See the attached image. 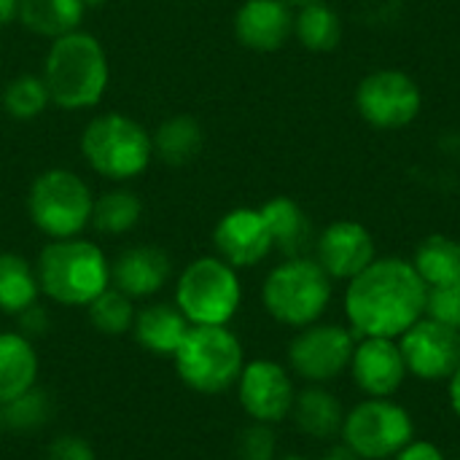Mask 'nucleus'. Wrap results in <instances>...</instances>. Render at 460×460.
I'll return each instance as SVG.
<instances>
[{"label": "nucleus", "mask_w": 460, "mask_h": 460, "mask_svg": "<svg viewBox=\"0 0 460 460\" xmlns=\"http://www.w3.org/2000/svg\"><path fill=\"white\" fill-rule=\"evenodd\" d=\"M429 286L410 259L377 256L364 272L348 280L345 318L361 337L399 340L426 315Z\"/></svg>", "instance_id": "1"}, {"label": "nucleus", "mask_w": 460, "mask_h": 460, "mask_svg": "<svg viewBox=\"0 0 460 460\" xmlns=\"http://www.w3.org/2000/svg\"><path fill=\"white\" fill-rule=\"evenodd\" d=\"M40 78L57 108H94L102 100L111 78L102 43L84 30L54 38L46 51Z\"/></svg>", "instance_id": "2"}, {"label": "nucleus", "mask_w": 460, "mask_h": 460, "mask_svg": "<svg viewBox=\"0 0 460 460\" xmlns=\"http://www.w3.org/2000/svg\"><path fill=\"white\" fill-rule=\"evenodd\" d=\"M40 294L65 307H89L111 286V264L100 245L84 237L51 240L35 261Z\"/></svg>", "instance_id": "3"}, {"label": "nucleus", "mask_w": 460, "mask_h": 460, "mask_svg": "<svg viewBox=\"0 0 460 460\" xmlns=\"http://www.w3.org/2000/svg\"><path fill=\"white\" fill-rule=\"evenodd\" d=\"M334 296V280L313 256H291L270 270L261 286V305L272 321L288 329L318 323Z\"/></svg>", "instance_id": "4"}, {"label": "nucleus", "mask_w": 460, "mask_h": 460, "mask_svg": "<svg viewBox=\"0 0 460 460\" xmlns=\"http://www.w3.org/2000/svg\"><path fill=\"white\" fill-rule=\"evenodd\" d=\"M172 361L186 388L216 396L237 385L245 367V350L229 326H191Z\"/></svg>", "instance_id": "5"}, {"label": "nucleus", "mask_w": 460, "mask_h": 460, "mask_svg": "<svg viewBox=\"0 0 460 460\" xmlns=\"http://www.w3.org/2000/svg\"><path fill=\"white\" fill-rule=\"evenodd\" d=\"M81 156L108 181H129L148 170L154 143L140 121L124 113H100L81 135Z\"/></svg>", "instance_id": "6"}, {"label": "nucleus", "mask_w": 460, "mask_h": 460, "mask_svg": "<svg viewBox=\"0 0 460 460\" xmlns=\"http://www.w3.org/2000/svg\"><path fill=\"white\" fill-rule=\"evenodd\" d=\"M240 305V275L221 256H199L178 275L175 307L191 326H229Z\"/></svg>", "instance_id": "7"}, {"label": "nucleus", "mask_w": 460, "mask_h": 460, "mask_svg": "<svg viewBox=\"0 0 460 460\" xmlns=\"http://www.w3.org/2000/svg\"><path fill=\"white\" fill-rule=\"evenodd\" d=\"M94 197L81 175L73 170H46L40 172L27 194V213L38 232L49 240L81 237L92 224Z\"/></svg>", "instance_id": "8"}, {"label": "nucleus", "mask_w": 460, "mask_h": 460, "mask_svg": "<svg viewBox=\"0 0 460 460\" xmlns=\"http://www.w3.org/2000/svg\"><path fill=\"white\" fill-rule=\"evenodd\" d=\"M340 439L361 460H394L415 439V420L394 399H364L345 412Z\"/></svg>", "instance_id": "9"}, {"label": "nucleus", "mask_w": 460, "mask_h": 460, "mask_svg": "<svg viewBox=\"0 0 460 460\" xmlns=\"http://www.w3.org/2000/svg\"><path fill=\"white\" fill-rule=\"evenodd\" d=\"M358 337L342 323H310L288 342V369L307 385H329L350 369Z\"/></svg>", "instance_id": "10"}, {"label": "nucleus", "mask_w": 460, "mask_h": 460, "mask_svg": "<svg viewBox=\"0 0 460 460\" xmlns=\"http://www.w3.org/2000/svg\"><path fill=\"white\" fill-rule=\"evenodd\" d=\"M420 86L402 70H375L356 86V111L375 129H404L420 116Z\"/></svg>", "instance_id": "11"}, {"label": "nucleus", "mask_w": 460, "mask_h": 460, "mask_svg": "<svg viewBox=\"0 0 460 460\" xmlns=\"http://www.w3.org/2000/svg\"><path fill=\"white\" fill-rule=\"evenodd\" d=\"M234 388H237V402L251 420L278 426L286 418H291L296 385L291 369H286L283 364L272 358L245 361Z\"/></svg>", "instance_id": "12"}, {"label": "nucleus", "mask_w": 460, "mask_h": 460, "mask_svg": "<svg viewBox=\"0 0 460 460\" xmlns=\"http://www.w3.org/2000/svg\"><path fill=\"white\" fill-rule=\"evenodd\" d=\"M410 377L420 383H447L460 364V332L423 315L399 337Z\"/></svg>", "instance_id": "13"}, {"label": "nucleus", "mask_w": 460, "mask_h": 460, "mask_svg": "<svg viewBox=\"0 0 460 460\" xmlns=\"http://www.w3.org/2000/svg\"><path fill=\"white\" fill-rule=\"evenodd\" d=\"M348 372L367 399H394L410 377L399 340L385 337H361Z\"/></svg>", "instance_id": "14"}, {"label": "nucleus", "mask_w": 460, "mask_h": 460, "mask_svg": "<svg viewBox=\"0 0 460 460\" xmlns=\"http://www.w3.org/2000/svg\"><path fill=\"white\" fill-rule=\"evenodd\" d=\"M377 259V245L372 232L350 218L329 224L315 237V261L332 280H353Z\"/></svg>", "instance_id": "15"}, {"label": "nucleus", "mask_w": 460, "mask_h": 460, "mask_svg": "<svg viewBox=\"0 0 460 460\" xmlns=\"http://www.w3.org/2000/svg\"><path fill=\"white\" fill-rule=\"evenodd\" d=\"M216 253L234 270L261 264L275 248L259 208H234L221 216L213 229Z\"/></svg>", "instance_id": "16"}, {"label": "nucleus", "mask_w": 460, "mask_h": 460, "mask_svg": "<svg viewBox=\"0 0 460 460\" xmlns=\"http://www.w3.org/2000/svg\"><path fill=\"white\" fill-rule=\"evenodd\" d=\"M234 35L251 51H278L294 35V13L283 0H245L234 13Z\"/></svg>", "instance_id": "17"}, {"label": "nucleus", "mask_w": 460, "mask_h": 460, "mask_svg": "<svg viewBox=\"0 0 460 460\" xmlns=\"http://www.w3.org/2000/svg\"><path fill=\"white\" fill-rule=\"evenodd\" d=\"M172 261L159 245H132L111 264V283L129 299L154 296L167 286Z\"/></svg>", "instance_id": "18"}, {"label": "nucleus", "mask_w": 460, "mask_h": 460, "mask_svg": "<svg viewBox=\"0 0 460 460\" xmlns=\"http://www.w3.org/2000/svg\"><path fill=\"white\" fill-rule=\"evenodd\" d=\"M189 329L191 323L186 321V315L175 305H164V302H154L137 310L132 323L135 340L143 350H148L151 356H170V358L181 348Z\"/></svg>", "instance_id": "19"}, {"label": "nucleus", "mask_w": 460, "mask_h": 460, "mask_svg": "<svg viewBox=\"0 0 460 460\" xmlns=\"http://www.w3.org/2000/svg\"><path fill=\"white\" fill-rule=\"evenodd\" d=\"M291 418L305 437L332 442L342 431L345 407L326 385H307L305 391H296Z\"/></svg>", "instance_id": "20"}, {"label": "nucleus", "mask_w": 460, "mask_h": 460, "mask_svg": "<svg viewBox=\"0 0 460 460\" xmlns=\"http://www.w3.org/2000/svg\"><path fill=\"white\" fill-rule=\"evenodd\" d=\"M259 210L267 221L275 251H280L286 259L307 256V248L315 243V237L313 224L299 202H294L291 197H272Z\"/></svg>", "instance_id": "21"}, {"label": "nucleus", "mask_w": 460, "mask_h": 460, "mask_svg": "<svg viewBox=\"0 0 460 460\" xmlns=\"http://www.w3.org/2000/svg\"><path fill=\"white\" fill-rule=\"evenodd\" d=\"M40 361L22 332H0V407L38 385Z\"/></svg>", "instance_id": "22"}, {"label": "nucleus", "mask_w": 460, "mask_h": 460, "mask_svg": "<svg viewBox=\"0 0 460 460\" xmlns=\"http://www.w3.org/2000/svg\"><path fill=\"white\" fill-rule=\"evenodd\" d=\"M151 143L154 156H159L170 167H183L199 156L205 146V132L194 116H170L156 127Z\"/></svg>", "instance_id": "23"}, {"label": "nucleus", "mask_w": 460, "mask_h": 460, "mask_svg": "<svg viewBox=\"0 0 460 460\" xmlns=\"http://www.w3.org/2000/svg\"><path fill=\"white\" fill-rule=\"evenodd\" d=\"M81 0H19V22L43 38H62L75 32L84 19Z\"/></svg>", "instance_id": "24"}, {"label": "nucleus", "mask_w": 460, "mask_h": 460, "mask_svg": "<svg viewBox=\"0 0 460 460\" xmlns=\"http://www.w3.org/2000/svg\"><path fill=\"white\" fill-rule=\"evenodd\" d=\"M38 275L35 267L19 253H0V313L19 315L27 307L38 305Z\"/></svg>", "instance_id": "25"}, {"label": "nucleus", "mask_w": 460, "mask_h": 460, "mask_svg": "<svg viewBox=\"0 0 460 460\" xmlns=\"http://www.w3.org/2000/svg\"><path fill=\"white\" fill-rule=\"evenodd\" d=\"M429 288H439L460 280V243L447 234H431L410 259Z\"/></svg>", "instance_id": "26"}, {"label": "nucleus", "mask_w": 460, "mask_h": 460, "mask_svg": "<svg viewBox=\"0 0 460 460\" xmlns=\"http://www.w3.org/2000/svg\"><path fill=\"white\" fill-rule=\"evenodd\" d=\"M294 35L307 51H318V54L334 51L342 40L340 13L323 0L307 3L294 16Z\"/></svg>", "instance_id": "27"}, {"label": "nucleus", "mask_w": 460, "mask_h": 460, "mask_svg": "<svg viewBox=\"0 0 460 460\" xmlns=\"http://www.w3.org/2000/svg\"><path fill=\"white\" fill-rule=\"evenodd\" d=\"M140 216H143V202L137 199V194H132L129 189H113L94 199L92 226L100 234L119 237V234L132 232L137 226Z\"/></svg>", "instance_id": "28"}, {"label": "nucleus", "mask_w": 460, "mask_h": 460, "mask_svg": "<svg viewBox=\"0 0 460 460\" xmlns=\"http://www.w3.org/2000/svg\"><path fill=\"white\" fill-rule=\"evenodd\" d=\"M51 415H54L51 396L38 385H32L30 391H24L22 396H16L0 407V423L11 431H22V434L43 429L51 420Z\"/></svg>", "instance_id": "29"}, {"label": "nucleus", "mask_w": 460, "mask_h": 460, "mask_svg": "<svg viewBox=\"0 0 460 460\" xmlns=\"http://www.w3.org/2000/svg\"><path fill=\"white\" fill-rule=\"evenodd\" d=\"M135 299H129L127 294H121L119 288L108 286L94 302H89L86 313H89V321L92 326L100 332V334H108V337H121L127 332H132V323H135Z\"/></svg>", "instance_id": "30"}, {"label": "nucleus", "mask_w": 460, "mask_h": 460, "mask_svg": "<svg viewBox=\"0 0 460 460\" xmlns=\"http://www.w3.org/2000/svg\"><path fill=\"white\" fill-rule=\"evenodd\" d=\"M49 102V89L38 75H16L3 89V111L16 121H30L40 116Z\"/></svg>", "instance_id": "31"}, {"label": "nucleus", "mask_w": 460, "mask_h": 460, "mask_svg": "<svg viewBox=\"0 0 460 460\" xmlns=\"http://www.w3.org/2000/svg\"><path fill=\"white\" fill-rule=\"evenodd\" d=\"M237 460H275L278 458V434L275 426L251 423L237 434Z\"/></svg>", "instance_id": "32"}, {"label": "nucleus", "mask_w": 460, "mask_h": 460, "mask_svg": "<svg viewBox=\"0 0 460 460\" xmlns=\"http://www.w3.org/2000/svg\"><path fill=\"white\" fill-rule=\"evenodd\" d=\"M426 315L460 332V280L439 288H429Z\"/></svg>", "instance_id": "33"}, {"label": "nucleus", "mask_w": 460, "mask_h": 460, "mask_svg": "<svg viewBox=\"0 0 460 460\" xmlns=\"http://www.w3.org/2000/svg\"><path fill=\"white\" fill-rule=\"evenodd\" d=\"M43 460H97L94 447L78 434H62L49 442Z\"/></svg>", "instance_id": "34"}, {"label": "nucleus", "mask_w": 460, "mask_h": 460, "mask_svg": "<svg viewBox=\"0 0 460 460\" xmlns=\"http://www.w3.org/2000/svg\"><path fill=\"white\" fill-rule=\"evenodd\" d=\"M394 460H447L445 450L431 439H412Z\"/></svg>", "instance_id": "35"}, {"label": "nucleus", "mask_w": 460, "mask_h": 460, "mask_svg": "<svg viewBox=\"0 0 460 460\" xmlns=\"http://www.w3.org/2000/svg\"><path fill=\"white\" fill-rule=\"evenodd\" d=\"M16 318H19V332H22L24 337H30V340L46 334V329H49V315H46V310L38 307V305L27 307V310L19 313Z\"/></svg>", "instance_id": "36"}, {"label": "nucleus", "mask_w": 460, "mask_h": 460, "mask_svg": "<svg viewBox=\"0 0 460 460\" xmlns=\"http://www.w3.org/2000/svg\"><path fill=\"white\" fill-rule=\"evenodd\" d=\"M447 399H450V410L456 412V418L460 420V364L458 369L453 372V377L447 380Z\"/></svg>", "instance_id": "37"}, {"label": "nucleus", "mask_w": 460, "mask_h": 460, "mask_svg": "<svg viewBox=\"0 0 460 460\" xmlns=\"http://www.w3.org/2000/svg\"><path fill=\"white\" fill-rule=\"evenodd\" d=\"M318 460H361L345 442H340V445H332V447H326V453L321 456Z\"/></svg>", "instance_id": "38"}, {"label": "nucleus", "mask_w": 460, "mask_h": 460, "mask_svg": "<svg viewBox=\"0 0 460 460\" xmlns=\"http://www.w3.org/2000/svg\"><path fill=\"white\" fill-rule=\"evenodd\" d=\"M19 19V0H0V27Z\"/></svg>", "instance_id": "39"}, {"label": "nucleus", "mask_w": 460, "mask_h": 460, "mask_svg": "<svg viewBox=\"0 0 460 460\" xmlns=\"http://www.w3.org/2000/svg\"><path fill=\"white\" fill-rule=\"evenodd\" d=\"M275 460H310V458H305V456H299V453H288V456H278Z\"/></svg>", "instance_id": "40"}, {"label": "nucleus", "mask_w": 460, "mask_h": 460, "mask_svg": "<svg viewBox=\"0 0 460 460\" xmlns=\"http://www.w3.org/2000/svg\"><path fill=\"white\" fill-rule=\"evenodd\" d=\"M283 3H288V5H296V8H302V5H307V3H315V0H283Z\"/></svg>", "instance_id": "41"}, {"label": "nucleus", "mask_w": 460, "mask_h": 460, "mask_svg": "<svg viewBox=\"0 0 460 460\" xmlns=\"http://www.w3.org/2000/svg\"><path fill=\"white\" fill-rule=\"evenodd\" d=\"M84 3V8H94V5H102L105 0H81Z\"/></svg>", "instance_id": "42"}, {"label": "nucleus", "mask_w": 460, "mask_h": 460, "mask_svg": "<svg viewBox=\"0 0 460 460\" xmlns=\"http://www.w3.org/2000/svg\"><path fill=\"white\" fill-rule=\"evenodd\" d=\"M456 460H460V456H458V458H456Z\"/></svg>", "instance_id": "43"}, {"label": "nucleus", "mask_w": 460, "mask_h": 460, "mask_svg": "<svg viewBox=\"0 0 460 460\" xmlns=\"http://www.w3.org/2000/svg\"><path fill=\"white\" fill-rule=\"evenodd\" d=\"M0 426H3V423H0Z\"/></svg>", "instance_id": "44"}]
</instances>
